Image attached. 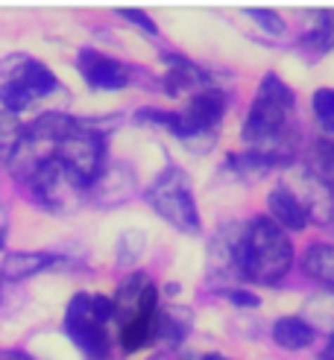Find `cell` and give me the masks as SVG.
<instances>
[{
    "label": "cell",
    "mask_w": 334,
    "mask_h": 360,
    "mask_svg": "<svg viewBox=\"0 0 334 360\" xmlns=\"http://www.w3.org/2000/svg\"><path fill=\"white\" fill-rule=\"evenodd\" d=\"M293 91L276 74H267L261 79L258 97L243 123V141L250 143V153L264 155L273 165L290 158L288 115L293 112Z\"/></svg>",
    "instance_id": "cell-1"
},
{
    "label": "cell",
    "mask_w": 334,
    "mask_h": 360,
    "mask_svg": "<svg viewBox=\"0 0 334 360\" xmlns=\"http://www.w3.org/2000/svg\"><path fill=\"white\" fill-rule=\"evenodd\" d=\"M238 273L258 284H278L293 266V246L285 229L276 226L270 217H255L246 223L235 243Z\"/></svg>",
    "instance_id": "cell-2"
},
{
    "label": "cell",
    "mask_w": 334,
    "mask_h": 360,
    "mask_svg": "<svg viewBox=\"0 0 334 360\" xmlns=\"http://www.w3.org/2000/svg\"><path fill=\"white\" fill-rule=\"evenodd\" d=\"M74 129V117L62 112H47L41 117H35L30 126H24L21 143L9 155V170L18 182H30L50 158H56L59 141Z\"/></svg>",
    "instance_id": "cell-3"
},
{
    "label": "cell",
    "mask_w": 334,
    "mask_h": 360,
    "mask_svg": "<svg viewBox=\"0 0 334 360\" xmlns=\"http://www.w3.org/2000/svg\"><path fill=\"white\" fill-rule=\"evenodd\" d=\"M147 202L173 229L185 231V235H197L200 231V211H197V202H193L191 179L185 170L167 167L147 188Z\"/></svg>",
    "instance_id": "cell-4"
},
{
    "label": "cell",
    "mask_w": 334,
    "mask_h": 360,
    "mask_svg": "<svg viewBox=\"0 0 334 360\" xmlns=\"http://www.w3.org/2000/svg\"><path fill=\"white\" fill-rule=\"evenodd\" d=\"M56 161L88 188L97 179V173L105 167V141L103 135L77 126V117H74V129L56 147Z\"/></svg>",
    "instance_id": "cell-5"
},
{
    "label": "cell",
    "mask_w": 334,
    "mask_h": 360,
    "mask_svg": "<svg viewBox=\"0 0 334 360\" xmlns=\"http://www.w3.org/2000/svg\"><path fill=\"white\" fill-rule=\"evenodd\" d=\"M65 331L77 343V349L85 354V360H105L109 357L112 340H109V331H105V322L91 308V296L77 293L68 302Z\"/></svg>",
    "instance_id": "cell-6"
},
{
    "label": "cell",
    "mask_w": 334,
    "mask_h": 360,
    "mask_svg": "<svg viewBox=\"0 0 334 360\" xmlns=\"http://www.w3.org/2000/svg\"><path fill=\"white\" fill-rule=\"evenodd\" d=\"M27 185H30L35 200H39L47 211H56V214L77 211L85 202V191H88L79 179H74L59 165L56 158H50Z\"/></svg>",
    "instance_id": "cell-7"
},
{
    "label": "cell",
    "mask_w": 334,
    "mask_h": 360,
    "mask_svg": "<svg viewBox=\"0 0 334 360\" xmlns=\"http://www.w3.org/2000/svg\"><path fill=\"white\" fill-rule=\"evenodd\" d=\"M138 191V176L127 161H105V167L85 191V200H91L97 208H117L129 202Z\"/></svg>",
    "instance_id": "cell-8"
},
{
    "label": "cell",
    "mask_w": 334,
    "mask_h": 360,
    "mask_svg": "<svg viewBox=\"0 0 334 360\" xmlns=\"http://www.w3.org/2000/svg\"><path fill=\"white\" fill-rule=\"evenodd\" d=\"M0 74H4V82L21 85L32 100L35 97H50L53 91H59V79L53 77V70L41 62L24 56V53H15V56L0 62Z\"/></svg>",
    "instance_id": "cell-9"
},
{
    "label": "cell",
    "mask_w": 334,
    "mask_h": 360,
    "mask_svg": "<svg viewBox=\"0 0 334 360\" xmlns=\"http://www.w3.org/2000/svg\"><path fill=\"white\" fill-rule=\"evenodd\" d=\"M77 65H79L82 79L91 88H100V91H120V88H127L129 79H132L127 65L103 56V53H97V50H82Z\"/></svg>",
    "instance_id": "cell-10"
},
{
    "label": "cell",
    "mask_w": 334,
    "mask_h": 360,
    "mask_svg": "<svg viewBox=\"0 0 334 360\" xmlns=\"http://www.w3.org/2000/svg\"><path fill=\"white\" fill-rule=\"evenodd\" d=\"M296 200L302 202L308 220L314 223H331L334 220V185L320 179L311 170H302L299 176V188L293 191Z\"/></svg>",
    "instance_id": "cell-11"
},
{
    "label": "cell",
    "mask_w": 334,
    "mask_h": 360,
    "mask_svg": "<svg viewBox=\"0 0 334 360\" xmlns=\"http://www.w3.org/2000/svg\"><path fill=\"white\" fill-rule=\"evenodd\" d=\"M158 290L141 304V311L132 314L127 322H120V349L132 354L138 349H144L150 340L155 337V316H158Z\"/></svg>",
    "instance_id": "cell-12"
},
{
    "label": "cell",
    "mask_w": 334,
    "mask_h": 360,
    "mask_svg": "<svg viewBox=\"0 0 334 360\" xmlns=\"http://www.w3.org/2000/svg\"><path fill=\"white\" fill-rule=\"evenodd\" d=\"M165 62L170 65L167 74H165V94H170V97H179V94H188V91L200 94L208 88V74L200 65H193L191 59L167 53Z\"/></svg>",
    "instance_id": "cell-13"
},
{
    "label": "cell",
    "mask_w": 334,
    "mask_h": 360,
    "mask_svg": "<svg viewBox=\"0 0 334 360\" xmlns=\"http://www.w3.org/2000/svg\"><path fill=\"white\" fill-rule=\"evenodd\" d=\"M267 205L273 214V223L281 229H293V231H302L308 226V214L302 208V202L296 200V193L288 185H276L267 196Z\"/></svg>",
    "instance_id": "cell-14"
},
{
    "label": "cell",
    "mask_w": 334,
    "mask_h": 360,
    "mask_svg": "<svg viewBox=\"0 0 334 360\" xmlns=\"http://www.w3.org/2000/svg\"><path fill=\"white\" fill-rule=\"evenodd\" d=\"M59 255L53 252H12L0 264V278L4 281H24L35 273H41L47 266H56Z\"/></svg>",
    "instance_id": "cell-15"
},
{
    "label": "cell",
    "mask_w": 334,
    "mask_h": 360,
    "mask_svg": "<svg viewBox=\"0 0 334 360\" xmlns=\"http://www.w3.org/2000/svg\"><path fill=\"white\" fill-rule=\"evenodd\" d=\"M191 326H193V314L185 304H165V308H158L155 316V337L170 346H179L191 334Z\"/></svg>",
    "instance_id": "cell-16"
},
{
    "label": "cell",
    "mask_w": 334,
    "mask_h": 360,
    "mask_svg": "<svg viewBox=\"0 0 334 360\" xmlns=\"http://www.w3.org/2000/svg\"><path fill=\"white\" fill-rule=\"evenodd\" d=\"M273 337H276V343L281 349H305L314 343V328L308 326L305 319H299V316H281L276 326H273Z\"/></svg>",
    "instance_id": "cell-17"
},
{
    "label": "cell",
    "mask_w": 334,
    "mask_h": 360,
    "mask_svg": "<svg viewBox=\"0 0 334 360\" xmlns=\"http://www.w3.org/2000/svg\"><path fill=\"white\" fill-rule=\"evenodd\" d=\"M302 266H305V273H308L314 281H320L323 287H331V290H334V246H328V243H314V246L305 252Z\"/></svg>",
    "instance_id": "cell-18"
},
{
    "label": "cell",
    "mask_w": 334,
    "mask_h": 360,
    "mask_svg": "<svg viewBox=\"0 0 334 360\" xmlns=\"http://www.w3.org/2000/svg\"><path fill=\"white\" fill-rule=\"evenodd\" d=\"M144 249H147L144 231H138V229L123 231L120 240H117V266H132V264H138V258L144 255Z\"/></svg>",
    "instance_id": "cell-19"
},
{
    "label": "cell",
    "mask_w": 334,
    "mask_h": 360,
    "mask_svg": "<svg viewBox=\"0 0 334 360\" xmlns=\"http://www.w3.org/2000/svg\"><path fill=\"white\" fill-rule=\"evenodd\" d=\"M229 167H232L240 179H261V176H267L270 167H273V161H267L264 155L258 153H243V155H232L229 158Z\"/></svg>",
    "instance_id": "cell-20"
},
{
    "label": "cell",
    "mask_w": 334,
    "mask_h": 360,
    "mask_svg": "<svg viewBox=\"0 0 334 360\" xmlns=\"http://www.w3.org/2000/svg\"><path fill=\"white\" fill-rule=\"evenodd\" d=\"M21 135H24V126L18 120V115L0 112V161H9L15 147L21 143Z\"/></svg>",
    "instance_id": "cell-21"
},
{
    "label": "cell",
    "mask_w": 334,
    "mask_h": 360,
    "mask_svg": "<svg viewBox=\"0 0 334 360\" xmlns=\"http://www.w3.org/2000/svg\"><path fill=\"white\" fill-rule=\"evenodd\" d=\"M30 103H32V97L18 82H4L0 85V105H4V112L18 115V112H24Z\"/></svg>",
    "instance_id": "cell-22"
},
{
    "label": "cell",
    "mask_w": 334,
    "mask_h": 360,
    "mask_svg": "<svg viewBox=\"0 0 334 360\" xmlns=\"http://www.w3.org/2000/svg\"><path fill=\"white\" fill-rule=\"evenodd\" d=\"M311 105H314L316 120H320L328 132H334V88H320V91H314Z\"/></svg>",
    "instance_id": "cell-23"
},
{
    "label": "cell",
    "mask_w": 334,
    "mask_h": 360,
    "mask_svg": "<svg viewBox=\"0 0 334 360\" xmlns=\"http://www.w3.org/2000/svg\"><path fill=\"white\" fill-rule=\"evenodd\" d=\"M316 176L334 185V143H323L316 147Z\"/></svg>",
    "instance_id": "cell-24"
},
{
    "label": "cell",
    "mask_w": 334,
    "mask_h": 360,
    "mask_svg": "<svg viewBox=\"0 0 334 360\" xmlns=\"http://www.w3.org/2000/svg\"><path fill=\"white\" fill-rule=\"evenodd\" d=\"M246 15L250 18H255V21L267 30V32H273V35H281L285 32V21L276 15V12H270V9H258V6H252V9H246Z\"/></svg>",
    "instance_id": "cell-25"
},
{
    "label": "cell",
    "mask_w": 334,
    "mask_h": 360,
    "mask_svg": "<svg viewBox=\"0 0 334 360\" xmlns=\"http://www.w3.org/2000/svg\"><path fill=\"white\" fill-rule=\"evenodd\" d=\"M120 15L127 18L129 24H135V27H141L144 32H150V35H155L158 32V27H155V21L147 15V12H141V9H120Z\"/></svg>",
    "instance_id": "cell-26"
},
{
    "label": "cell",
    "mask_w": 334,
    "mask_h": 360,
    "mask_svg": "<svg viewBox=\"0 0 334 360\" xmlns=\"http://www.w3.org/2000/svg\"><path fill=\"white\" fill-rule=\"evenodd\" d=\"M226 296H229V302H235L238 308H258V296L250 293V290H238V287H229Z\"/></svg>",
    "instance_id": "cell-27"
},
{
    "label": "cell",
    "mask_w": 334,
    "mask_h": 360,
    "mask_svg": "<svg viewBox=\"0 0 334 360\" xmlns=\"http://www.w3.org/2000/svg\"><path fill=\"white\" fill-rule=\"evenodd\" d=\"M6 231H9V214H6V205L0 202V249L6 243Z\"/></svg>",
    "instance_id": "cell-28"
},
{
    "label": "cell",
    "mask_w": 334,
    "mask_h": 360,
    "mask_svg": "<svg viewBox=\"0 0 334 360\" xmlns=\"http://www.w3.org/2000/svg\"><path fill=\"white\" fill-rule=\"evenodd\" d=\"M0 360H30V357L21 352H0Z\"/></svg>",
    "instance_id": "cell-29"
},
{
    "label": "cell",
    "mask_w": 334,
    "mask_h": 360,
    "mask_svg": "<svg viewBox=\"0 0 334 360\" xmlns=\"http://www.w3.org/2000/svg\"><path fill=\"white\" fill-rule=\"evenodd\" d=\"M323 360H334V334H331V340H328V346L323 349Z\"/></svg>",
    "instance_id": "cell-30"
},
{
    "label": "cell",
    "mask_w": 334,
    "mask_h": 360,
    "mask_svg": "<svg viewBox=\"0 0 334 360\" xmlns=\"http://www.w3.org/2000/svg\"><path fill=\"white\" fill-rule=\"evenodd\" d=\"M200 360H229V357H223V354H203Z\"/></svg>",
    "instance_id": "cell-31"
}]
</instances>
